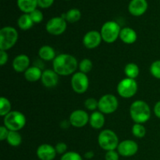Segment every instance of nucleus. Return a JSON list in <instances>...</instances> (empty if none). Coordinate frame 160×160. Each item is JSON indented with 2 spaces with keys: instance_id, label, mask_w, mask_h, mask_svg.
<instances>
[{
  "instance_id": "obj_1",
  "label": "nucleus",
  "mask_w": 160,
  "mask_h": 160,
  "mask_svg": "<svg viewBox=\"0 0 160 160\" xmlns=\"http://www.w3.org/2000/svg\"><path fill=\"white\" fill-rule=\"evenodd\" d=\"M78 67V62L76 58L67 53L58 55L52 62L53 70L59 76L73 74Z\"/></svg>"
},
{
  "instance_id": "obj_2",
  "label": "nucleus",
  "mask_w": 160,
  "mask_h": 160,
  "mask_svg": "<svg viewBox=\"0 0 160 160\" xmlns=\"http://www.w3.org/2000/svg\"><path fill=\"white\" fill-rule=\"evenodd\" d=\"M130 115L135 123H145L151 117L149 106L142 100H137L130 107Z\"/></svg>"
},
{
  "instance_id": "obj_3",
  "label": "nucleus",
  "mask_w": 160,
  "mask_h": 160,
  "mask_svg": "<svg viewBox=\"0 0 160 160\" xmlns=\"http://www.w3.org/2000/svg\"><path fill=\"white\" fill-rule=\"evenodd\" d=\"M98 145L105 151L117 149L119 144L118 136L112 130L106 129L100 132L98 137Z\"/></svg>"
},
{
  "instance_id": "obj_4",
  "label": "nucleus",
  "mask_w": 160,
  "mask_h": 160,
  "mask_svg": "<svg viewBox=\"0 0 160 160\" xmlns=\"http://www.w3.org/2000/svg\"><path fill=\"white\" fill-rule=\"evenodd\" d=\"M18 40V32L14 28L6 26L0 30V50L7 51L15 45Z\"/></svg>"
},
{
  "instance_id": "obj_5",
  "label": "nucleus",
  "mask_w": 160,
  "mask_h": 160,
  "mask_svg": "<svg viewBox=\"0 0 160 160\" xmlns=\"http://www.w3.org/2000/svg\"><path fill=\"white\" fill-rule=\"evenodd\" d=\"M26 117L19 111H11L3 119L4 126L10 131H18L26 125Z\"/></svg>"
},
{
  "instance_id": "obj_6",
  "label": "nucleus",
  "mask_w": 160,
  "mask_h": 160,
  "mask_svg": "<svg viewBox=\"0 0 160 160\" xmlns=\"http://www.w3.org/2000/svg\"><path fill=\"white\" fill-rule=\"evenodd\" d=\"M121 28L118 23L116 21H107L102 25L101 28L102 38L106 43H113L120 38V34Z\"/></svg>"
},
{
  "instance_id": "obj_7",
  "label": "nucleus",
  "mask_w": 160,
  "mask_h": 160,
  "mask_svg": "<svg viewBox=\"0 0 160 160\" xmlns=\"http://www.w3.org/2000/svg\"><path fill=\"white\" fill-rule=\"evenodd\" d=\"M138 86L135 79L126 78L121 80L117 85V93L122 98H132L137 93Z\"/></svg>"
},
{
  "instance_id": "obj_8",
  "label": "nucleus",
  "mask_w": 160,
  "mask_h": 160,
  "mask_svg": "<svg viewBox=\"0 0 160 160\" xmlns=\"http://www.w3.org/2000/svg\"><path fill=\"white\" fill-rule=\"evenodd\" d=\"M119 102L117 97L111 94H106L98 100V109L103 114H111L117 110Z\"/></svg>"
},
{
  "instance_id": "obj_9",
  "label": "nucleus",
  "mask_w": 160,
  "mask_h": 160,
  "mask_svg": "<svg viewBox=\"0 0 160 160\" xmlns=\"http://www.w3.org/2000/svg\"><path fill=\"white\" fill-rule=\"evenodd\" d=\"M67 28V22L63 17H55L50 19L45 25V29L52 35H60L65 32Z\"/></svg>"
},
{
  "instance_id": "obj_10",
  "label": "nucleus",
  "mask_w": 160,
  "mask_h": 160,
  "mask_svg": "<svg viewBox=\"0 0 160 160\" xmlns=\"http://www.w3.org/2000/svg\"><path fill=\"white\" fill-rule=\"evenodd\" d=\"M71 87L78 94H84L89 87V79L87 74L82 72L73 73L71 78Z\"/></svg>"
},
{
  "instance_id": "obj_11",
  "label": "nucleus",
  "mask_w": 160,
  "mask_h": 160,
  "mask_svg": "<svg viewBox=\"0 0 160 160\" xmlns=\"http://www.w3.org/2000/svg\"><path fill=\"white\" fill-rule=\"evenodd\" d=\"M90 117L87 112L82 109H77L71 112L69 118L70 125L75 128H81L86 126L89 122Z\"/></svg>"
},
{
  "instance_id": "obj_12",
  "label": "nucleus",
  "mask_w": 160,
  "mask_h": 160,
  "mask_svg": "<svg viewBox=\"0 0 160 160\" xmlns=\"http://www.w3.org/2000/svg\"><path fill=\"white\" fill-rule=\"evenodd\" d=\"M138 151V145L133 140H124L120 142L117 147V152L120 156L123 157H131L134 156Z\"/></svg>"
},
{
  "instance_id": "obj_13",
  "label": "nucleus",
  "mask_w": 160,
  "mask_h": 160,
  "mask_svg": "<svg viewBox=\"0 0 160 160\" xmlns=\"http://www.w3.org/2000/svg\"><path fill=\"white\" fill-rule=\"evenodd\" d=\"M102 38L101 33L98 31H90L84 34L83 38V44L85 48L94 49L101 44Z\"/></svg>"
},
{
  "instance_id": "obj_14",
  "label": "nucleus",
  "mask_w": 160,
  "mask_h": 160,
  "mask_svg": "<svg viewBox=\"0 0 160 160\" xmlns=\"http://www.w3.org/2000/svg\"><path fill=\"white\" fill-rule=\"evenodd\" d=\"M148 9L147 0H131L128 5V11L134 17L143 15Z\"/></svg>"
},
{
  "instance_id": "obj_15",
  "label": "nucleus",
  "mask_w": 160,
  "mask_h": 160,
  "mask_svg": "<svg viewBox=\"0 0 160 160\" xmlns=\"http://www.w3.org/2000/svg\"><path fill=\"white\" fill-rule=\"evenodd\" d=\"M56 151L55 147L48 144H42L37 148L38 158L40 160H53L56 156Z\"/></svg>"
},
{
  "instance_id": "obj_16",
  "label": "nucleus",
  "mask_w": 160,
  "mask_h": 160,
  "mask_svg": "<svg viewBox=\"0 0 160 160\" xmlns=\"http://www.w3.org/2000/svg\"><path fill=\"white\" fill-rule=\"evenodd\" d=\"M41 81L45 88H52L58 84L59 75L53 70H45L42 72Z\"/></svg>"
},
{
  "instance_id": "obj_17",
  "label": "nucleus",
  "mask_w": 160,
  "mask_h": 160,
  "mask_svg": "<svg viewBox=\"0 0 160 160\" xmlns=\"http://www.w3.org/2000/svg\"><path fill=\"white\" fill-rule=\"evenodd\" d=\"M12 68L17 73H24L30 67V59L27 55L20 54L16 56L12 61Z\"/></svg>"
},
{
  "instance_id": "obj_18",
  "label": "nucleus",
  "mask_w": 160,
  "mask_h": 160,
  "mask_svg": "<svg viewBox=\"0 0 160 160\" xmlns=\"http://www.w3.org/2000/svg\"><path fill=\"white\" fill-rule=\"evenodd\" d=\"M120 38L123 43L131 45L134 43L138 39V34L134 29L131 28H122L120 31Z\"/></svg>"
},
{
  "instance_id": "obj_19",
  "label": "nucleus",
  "mask_w": 160,
  "mask_h": 160,
  "mask_svg": "<svg viewBox=\"0 0 160 160\" xmlns=\"http://www.w3.org/2000/svg\"><path fill=\"white\" fill-rule=\"evenodd\" d=\"M105 121L106 120H105L104 114L100 111H95L92 112L89 119V123L91 127L96 130L101 129L104 126Z\"/></svg>"
},
{
  "instance_id": "obj_20",
  "label": "nucleus",
  "mask_w": 160,
  "mask_h": 160,
  "mask_svg": "<svg viewBox=\"0 0 160 160\" xmlns=\"http://www.w3.org/2000/svg\"><path fill=\"white\" fill-rule=\"evenodd\" d=\"M42 71L40 67L37 66L30 67L26 71L24 72V78L28 82L34 83L39 81L42 78Z\"/></svg>"
},
{
  "instance_id": "obj_21",
  "label": "nucleus",
  "mask_w": 160,
  "mask_h": 160,
  "mask_svg": "<svg viewBox=\"0 0 160 160\" xmlns=\"http://www.w3.org/2000/svg\"><path fill=\"white\" fill-rule=\"evenodd\" d=\"M17 6L24 13H31L37 9L38 0H17Z\"/></svg>"
},
{
  "instance_id": "obj_22",
  "label": "nucleus",
  "mask_w": 160,
  "mask_h": 160,
  "mask_svg": "<svg viewBox=\"0 0 160 160\" xmlns=\"http://www.w3.org/2000/svg\"><path fill=\"white\" fill-rule=\"evenodd\" d=\"M38 56L44 61L54 60L55 58L56 57L54 48L49 45H44L41 47L40 49L38 50Z\"/></svg>"
},
{
  "instance_id": "obj_23",
  "label": "nucleus",
  "mask_w": 160,
  "mask_h": 160,
  "mask_svg": "<svg viewBox=\"0 0 160 160\" xmlns=\"http://www.w3.org/2000/svg\"><path fill=\"white\" fill-rule=\"evenodd\" d=\"M17 25L23 31H28L31 29L34 25V22L31 20V16L28 13H23L19 17L17 20Z\"/></svg>"
},
{
  "instance_id": "obj_24",
  "label": "nucleus",
  "mask_w": 160,
  "mask_h": 160,
  "mask_svg": "<svg viewBox=\"0 0 160 160\" xmlns=\"http://www.w3.org/2000/svg\"><path fill=\"white\" fill-rule=\"evenodd\" d=\"M62 17H63L67 22L70 23H76L81 19V12L78 9H71L67 11L66 13L62 14Z\"/></svg>"
},
{
  "instance_id": "obj_25",
  "label": "nucleus",
  "mask_w": 160,
  "mask_h": 160,
  "mask_svg": "<svg viewBox=\"0 0 160 160\" xmlns=\"http://www.w3.org/2000/svg\"><path fill=\"white\" fill-rule=\"evenodd\" d=\"M139 67L137 64L134 62H130L128 63L124 67V73L126 74L127 78H131V79H135L139 75Z\"/></svg>"
},
{
  "instance_id": "obj_26",
  "label": "nucleus",
  "mask_w": 160,
  "mask_h": 160,
  "mask_svg": "<svg viewBox=\"0 0 160 160\" xmlns=\"http://www.w3.org/2000/svg\"><path fill=\"white\" fill-rule=\"evenodd\" d=\"M8 144L12 147H17L22 143V137L18 131H9V135L7 139Z\"/></svg>"
},
{
  "instance_id": "obj_27",
  "label": "nucleus",
  "mask_w": 160,
  "mask_h": 160,
  "mask_svg": "<svg viewBox=\"0 0 160 160\" xmlns=\"http://www.w3.org/2000/svg\"><path fill=\"white\" fill-rule=\"evenodd\" d=\"M11 112V102L6 97L0 98V116L5 117Z\"/></svg>"
},
{
  "instance_id": "obj_28",
  "label": "nucleus",
  "mask_w": 160,
  "mask_h": 160,
  "mask_svg": "<svg viewBox=\"0 0 160 160\" xmlns=\"http://www.w3.org/2000/svg\"><path fill=\"white\" fill-rule=\"evenodd\" d=\"M132 134L134 137L138 138H142L145 136L146 134V129L142 123H135L132 127Z\"/></svg>"
},
{
  "instance_id": "obj_29",
  "label": "nucleus",
  "mask_w": 160,
  "mask_h": 160,
  "mask_svg": "<svg viewBox=\"0 0 160 160\" xmlns=\"http://www.w3.org/2000/svg\"><path fill=\"white\" fill-rule=\"evenodd\" d=\"M78 67H79L80 72H82V73L87 74L88 73H89V72L92 70L93 63H92L91 59H84L80 62L79 64H78Z\"/></svg>"
},
{
  "instance_id": "obj_30",
  "label": "nucleus",
  "mask_w": 160,
  "mask_h": 160,
  "mask_svg": "<svg viewBox=\"0 0 160 160\" xmlns=\"http://www.w3.org/2000/svg\"><path fill=\"white\" fill-rule=\"evenodd\" d=\"M150 73L154 78L160 79V60H156L150 66Z\"/></svg>"
},
{
  "instance_id": "obj_31",
  "label": "nucleus",
  "mask_w": 160,
  "mask_h": 160,
  "mask_svg": "<svg viewBox=\"0 0 160 160\" xmlns=\"http://www.w3.org/2000/svg\"><path fill=\"white\" fill-rule=\"evenodd\" d=\"M60 160H83L79 153L76 152H67L61 156Z\"/></svg>"
},
{
  "instance_id": "obj_32",
  "label": "nucleus",
  "mask_w": 160,
  "mask_h": 160,
  "mask_svg": "<svg viewBox=\"0 0 160 160\" xmlns=\"http://www.w3.org/2000/svg\"><path fill=\"white\" fill-rule=\"evenodd\" d=\"M29 14L30 16H31V20H33V22H34V23H39L43 20V13H42V11L39 10V9H34V11H32V12Z\"/></svg>"
},
{
  "instance_id": "obj_33",
  "label": "nucleus",
  "mask_w": 160,
  "mask_h": 160,
  "mask_svg": "<svg viewBox=\"0 0 160 160\" xmlns=\"http://www.w3.org/2000/svg\"><path fill=\"white\" fill-rule=\"evenodd\" d=\"M84 106L90 111H94L98 107V101L94 98H87L84 102Z\"/></svg>"
},
{
  "instance_id": "obj_34",
  "label": "nucleus",
  "mask_w": 160,
  "mask_h": 160,
  "mask_svg": "<svg viewBox=\"0 0 160 160\" xmlns=\"http://www.w3.org/2000/svg\"><path fill=\"white\" fill-rule=\"evenodd\" d=\"M56 148V151L58 154L63 155L67 152V145L64 142H59V143L56 144V145L55 146Z\"/></svg>"
},
{
  "instance_id": "obj_35",
  "label": "nucleus",
  "mask_w": 160,
  "mask_h": 160,
  "mask_svg": "<svg viewBox=\"0 0 160 160\" xmlns=\"http://www.w3.org/2000/svg\"><path fill=\"white\" fill-rule=\"evenodd\" d=\"M119 156L120 154L118 152H116L115 150L108 151L105 155V160H119Z\"/></svg>"
},
{
  "instance_id": "obj_36",
  "label": "nucleus",
  "mask_w": 160,
  "mask_h": 160,
  "mask_svg": "<svg viewBox=\"0 0 160 160\" xmlns=\"http://www.w3.org/2000/svg\"><path fill=\"white\" fill-rule=\"evenodd\" d=\"M54 2V0H38V5L42 9H47L52 6Z\"/></svg>"
},
{
  "instance_id": "obj_37",
  "label": "nucleus",
  "mask_w": 160,
  "mask_h": 160,
  "mask_svg": "<svg viewBox=\"0 0 160 160\" xmlns=\"http://www.w3.org/2000/svg\"><path fill=\"white\" fill-rule=\"evenodd\" d=\"M9 131L3 125L0 127V140L4 141L7 139L8 135H9Z\"/></svg>"
},
{
  "instance_id": "obj_38",
  "label": "nucleus",
  "mask_w": 160,
  "mask_h": 160,
  "mask_svg": "<svg viewBox=\"0 0 160 160\" xmlns=\"http://www.w3.org/2000/svg\"><path fill=\"white\" fill-rule=\"evenodd\" d=\"M8 59H9V56L6 51L0 50V65L4 66L5 64H6V62H8Z\"/></svg>"
},
{
  "instance_id": "obj_39",
  "label": "nucleus",
  "mask_w": 160,
  "mask_h": 160,
  "mask_svg": "<svg viewBox=\"0 0 160 160\" xmlns=\"http://www.w3.org/2000/svg\"><path fill=\"white\" fill-rule=\"evenodd\" d=\"M154 113L158 118L160 119V101L157 102L154 106Z\"/></svg>"
},
{
  "instance_id": "obj_40",
  "label": "nucleus",
  "mask_w": 160,
  "mask_h": 160,
  "mask_svg": "<svg viewBox=\"0 0 160 160\" xmlns=\"http://www.w3.org/2000/svg\"><path fill=\"white\" fill-rule=\"evenodd\" d=\"M94 156H95V153L92 151H88L84 154V158L87 159H92Z\"/></svg>"
},
{
  "instance_id": "obj_41",
  "label": "nucleus",
  "mask_w": 160,
  "mask_h": 160,
  "mask_svg": "<svg viewBox=\"0 0 160 160\" xmlns=\"http://www.w3.org/2000/svg\"><path fill=\"white\" fill-rule=\"evenodd\" d=\"M67 1H68V0H67Z\"/></svg>"
}]
</instances>
